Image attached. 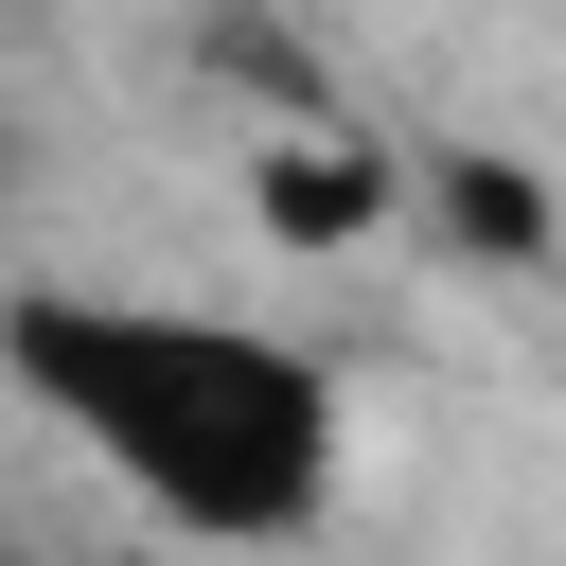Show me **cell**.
<instances>
[{
  "label": "cell",
  "mask_w": 566,
  "mask_h": 566,
  "mask_svg": "<svg viewBox=\"0 0 566 566\" xmlns=\"http://www.w3.org/2000/svg\"><path fill=\"white\" fill-rule=\"evenodd\" d=\"M0 389L159 531V548H301L354 478V389L301 318L106 283V265H0Z\"/></svg>",
  "instance_id": "cell-1"
},
{
  "label": "cell",
  "mask_w": 566,
  "mask_h": 566,
  "mask_svg": "<svg viewBox=\"0 0 566 566\" xmlns=\"http://www.w3.org/2000/svg\"><path fill=\"white\" fill-rule=\"evenodd\" d=\"M0 230H18V142H0Z\"/></svg>",
  "instance_id": "cell-2"
}]
</instances>
